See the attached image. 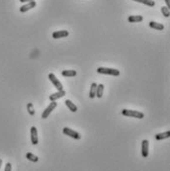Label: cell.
<instances>
[{
  "instance_id": "7a4b0ae2",
  "label": "cell",
  "mask_w": 170,
  "mask_h": 171,
  "mask_svg": "<svg viewBox=\"0 0 170 171\" xmlns=\"http://www.w3.org/2000/svg\"><path fill=\"white\" fill-rule=\"evenodd\" d=\"M122 114L126 117H131V118H137V119H142L144 117V113L139 112V111H134V110H128V109H124L122 111Z\"/></svg>"
},
{
  "instance_id": "e0dca14e",
  "label": "cell",
  "mask_w": 170,
  "mask_h": 171,
  "mask_svg": "<svg viewBox=\"0 0 170 171\" xmlns=\"http://www.w3.org/2000/svg\"><path fill=\"white\" fill-rule=\"evenodd\" d=\"M65 105H66V107L71 111V112H76L77 111V107L74 105V103H72L70 101V100H65Z\"/></svg>"
},
{
  "instance_id": "9c48e42d",
  "label": "cell",
  "mask_w": 170,
  "mask_h": 171,
  "mask_svg": "<svg viewBox=\"0 0 170 171\" xmlns=\"http://www.w3.org/2000/svg\"><path fill=\"white\" fill-rule=\"evenodd\" d=\"M68 32L65 30H61V31H55L53 33V39H60V38H64L68 36Z\"/></svg>"
},
{
  "instance_id": "52a82bcc",
  "label": "cell",
  "mask_w": 170,
  "mask_h": 171,
  "mask_svg": "<svg viewBox=\"0 0 170 171\" xmlns=\"http://www.w3.org/2000/svg\"><path fill=\"white\" fill-rule=\"evenodd\" d=\"M31 140L34 145H36L37 143L39 142H38V131H37L36 127L31 128Z\"/></svg>"
},
{
  "instance_id": "7c38bea8",
  "label": "cell",
  "mask_w": 170,
  "mask_h": 171,
  "mask_svg": "<svg viewBox=\"0 0 170 171\" xmlns=\"http://www.w3.org/2000/svg\"><path fill=\"white\" fill-rule=\"evenodd\" d=\"M149 27H150V28H152V29L159 30V31H161V30H163V29H164L163 24L157 23V22H153V21H152V22H149Z\"/></svg>"
},
{
  "instance_id": "603a6c76",
  "label": "cell",
  "mask_w": 170,
  "mask_h": 171,
  "mask_svg": "<svg viewBox=\"0 0 170 171\" xmlns=\"http://www.w3.org/2000/svg\"><path fill=\"white\" fill-rule=\"evenodd\" d=\"M164 1H165V3L167 5L166 7H170V1H169V0H164Z\"/></svg>"
},
{
  "instance_id": "ac0fdd59",
  "label": "cell",
  "mask_w": 170,
  "mask_h": 171,
  "mask_svg": "<svg viewBox=\"0 0 170 171\" xmlns=\"http://www.w3.org/2000/svg\"><path fill=\"white\" fill-rule=\"evenodd\" d=\"M133 1H136V2H139V3H142V4H145L149 7H153L155 5V2L153 0H133Z\"/></svg>"
},
{
  "instance_id": "7402d4cb",
  "label": "cell",
  "mask_w": 170,
  "mask_h": 171,
  "mask_svg": "<svg viewBox=\"0 0 170 171\" xmlns=\"http://www.w3.org/2000/svg\"><path fill=\"white\" fill-rule=\"evenodd\" d=\"M12 170V165H11V163H8L6 164V166H5V169H4V171H11Z\"/></svg>"
},
{
  "instance_id": "8992f818",
  "label": "cell",
  "mask_w": 170,
  "mask_h": 171,
  "mask_svg": "<svg viewBox=\"0 0 170 171\" xmlns=\"http://www.w3.org/2000/svg\"><path fill=\"white\" fill-rule=\"evenodd\" d=\"M36 1H31V2H29L28 4H26V5H23V6H21L20 7V12H27V11H29V10H31V9H33L34 7H36Z\"/></svg>"
},
{
  "instance_id": "ba28073f",
  "label": "cell",
  "mask_w": 170,
  "mask_h": 171,
  "mask_svg": "<svg viewBox=\"0 0 170 171\" xmlns=\"http://www.w3.org/2000/svg\"><path fill=\"white\" fill-rule=\"evenodd\" d=\"M142 157L148 156V140H144L142 142Z\"/></svg>"
},
{
  "instance_id": "4fadbf2b",
  "label": "cell",
  "mask_w": 170,
  "mask_h": 171,
  "mask_svg": "<svg viewBox=\"0 0 170 171\" xmlns=\"http://www.w3.org/2000/svg\"><path fill=\"white\" fill-rule=\"evenodd\" d=\"M61 75L64 77H72V76H75L76 75V71L75 70H63L61 71Z\"/></svg>"
},
{
  "instance_id": "d6986e66",
  "label": "cell",
  "mask_w": 170,
  "mask_h": 171,
  "mask_svg": "<svg viewBox=\"0 0 170 171\" xmlns=\"http://www.w3.org/2000/svg\"><path fill=\"white\" fill-rule=\"evenodd\" d=\"M26 157H27V159H29L30 161H32V162H37L38 160H39V157L36 156L35 154L33 153H31V152H28L26 154Z\"/></svg>"
},
{
  "instance_id": "6da1fadb",
  "label": "cell",
  "mask_w": 170,
  "mask_h": 171,
  "mask_svg": "<svg viewBox=\"0 0 170 171\" xmlns=\"http://www.w3.org/2000/svg\"><path fill=\"white\" fill-rule=\"evenodd\" d=\"M97 72L101 73V74H109L113 76H119L120 75V70L116 68H108V67H98Z\"/></svg>"
},
{
  "instance_id": "8fae6325",
  "label": "cell",
  "mask_w": 170,
  "mask_h": 171,
  "mask_svg": "<svg viewBox=\"0 0 170 171\" xmlns=\"http://www.w3.org/2000/svg\"><path fill=\"white\" fill-rule=\"evenodd\" d=\"M144 20L142 16L141 15H133V16H129L128 18V21L129 23H137V22H142Z\"/></svg>"
},
{
  "instance_id": "cb8c5ba5",
  "label": "cell",
  "mask_w": 170,
  "mask_h": 171,
  "mask_svg": "<svg viewBox=\"0 0 170 171\" xmlns=\"http://www.w3.org/2000/svg\"><path fill=\"white\" fill-rule=\"evenodd\" d=\"M31 1H34V0H20V2H22V3H24V2H31Z\"/></svg>"
},
{
  "instance_id": "d4e9b609",
  "label": "cell",
  "mask_w": 170,
  "mask_h": 171,
  "mask_svg": "<svg viewBox=\"0 0 170 171\" xmlns=\"http://www.w3.org/2000/svg\"><path fill=\"white\" fill-rule=\"evenodd\" d=\"M1 165H2V159H0V168H1Z\"/></svg>"
},
{
  "instance_id": "3957f363",
  "label": "cell",
  "mask_w": 170,
  "mask_h": 171,
  "mask_svg": "<svg viewBox=\"0 0 170 171\" xmlns=\"http://www.w3.org/2000/svg\"><path fill=\"white\" fill-rule=\"evenodd\" d=\"M48 79L51 80V82H52L53 84V86L58 89V91H60V90H63V84H61V82L59 81L58 78L55 77V75L53 74V73H50L48 74Z\"/></svg>"
},
{
  "instance_id": "5bb4252c",
  "label": "cell",
  "mask_w": 170,
  "mask_h": 171,
  "mask_svg": "<svg viewBox=\"0 0 170 171\" xmlns=\"http://www.w3.org/2000/svg\"><path fill=\"white\" fill-rule=\"evenodd\" d=\"M170 137V132L167 131L165 133H161V134H157L155 135V138L157 140H165V138H168Z\"/></svg>"
},
{
  "instance_id": "5b68a950",
  "label": "cell",
  "mask_w": 170,
  "mask_h": 171,
  "mask_svg": "<svg viewBox=\"0 0 170 171\" xmlns=\"http://www.w3.org/2000/svg\"><path fill=\"white\" fill-rule=\"evenodd\" d=\"M63 134L68 135V137H70L72 138H75V140H80V138H81V135H80L79 133L75 132V131H73V130L69 129V128H64Z\"/></svg>"
},
{
  "instance_id": "ffe728a7",
  "label": "cell",
  "mask_w": 170,
  "mask_h": 171,
  "mask_svg": "<svg viewBox=\"0 0 170 171\" xmlns=\"http://www.w3.org/2000/svg\"><path fill=\"white\" fill-rule=\"evenodd\" d=\"M27 109H28V112L31 116H34L35 115V110H34V106L32 103H29L28 105H27Z\"/></svg>"
},
{
  "instance_id": "30bf717a",
  "label": "cell",
  "mask_w": 170,
  "mask_h": 171,
  "mask_svg": "<svg viewBox=\"0 0 170 171\" xmlns=\"http://www.w3.org/2000/svg\"><path fill=\"white\" fill-rule=\"evenodd\" d=\"M64 95H65V91L64 90H60V91H58L56 93H53V94H51L50 96V100L51 101H55V100H58L59 98H61V97H63Z\"/></svg>"
},
{
  "instance_id": "2e32d148",
  "label": "cell",
  "mask_w": 170,
  "mask_h": 171,
  "mask_svg": "<svg viewBox=\"0 0 170 171\" xmlns=\"http://www.w3.org/2000/svg\"><path fill=\"white\" fill-rule=\"evenodd\" d=\"M103 92H104V85L103 84H98L96 89V97L101 98L103 96Z\"/></svg>"
},
{
  "instance_id": "44dd1931",
  "label": "cell",
  "mask_w": 170,
  "mask_h": 171,
  "mask_svg": "<svg viewBox=\"0 0 170 171\" xmlns=\"http://www.w3.org/2000/svg\"><path fill=\"white\" fill-rule=\"evenodd\" d=\"M161 12H162V14L164 15V17H169L170 16V12H169V8L168 7H161Z\"/></svg>"
},
{
  "instance_id": "277c9868",
  "label": "cell",
  "mask_w": 170,
  "mask_h": 171,
  "mask_svg": "<svg viewBox=\"0 0 170 171\" xmlns=\"http://www.w3.org/2000/svg\"><path fill=\"white\" fill-rule=\"evenodd\" d=\"M56 106H58V103L55 102V101H53V102H51V104L48 106L47 107V109H46L44 112H43L42 114V118L43 119H47L48 116H50V114L53 112V110L56 108Z\"/></svg>"
},
{
  "instance_id": "9a60e30c",
  "label": "cell",
  "mask_w": 170,
  "mask_h": 171,
  "mask_svg": "<svg viewBox=\"0 0 170 171\" xmlns=\"http://www.w3.org/2000/svg\"><path fill=\"white\" fill-rule=\"evenodd\" d=\"M96 89H97V84L95 82H93L91 84V88H90V92H89V97L91 99H93L94 97H96Z\"/></svg>"
}]
</instances>
